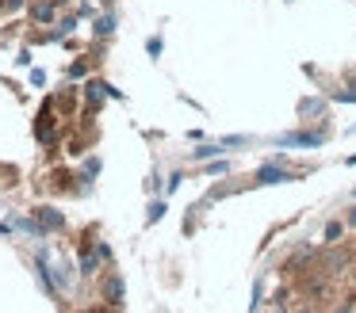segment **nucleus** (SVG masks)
I'll return each instance as SVG.
<instances>
[{"instance_id":"7ed1b4c3","label":"nucleus","mask_w":356,"mask_h":313,"mask_svg":"<svg viewBox=\"0 0 356 313\" xmlns=\"http://www.w3.org/2000/svg\"><path fill=\"white\" fill-rule=\"evenodd\" d=\"M104 302H108V305L123 302V275H111V279L104 282Z\"/></svg>"},{"instance_id":"4468645a","label":"nucleus","mask_w":356,"mask_h":313,"mask_svg":"<svg viewBox=\"0 0 356 313\" xmlns=\"http://www.w3.org/2000/svg\"><path fill=\"white\" fill-rule=\"evenodd\" d=\"M16 8H24V0H4V12H16Z\"/></svg>"},{"instance_id":"1a4fd4ad","label":"nucleus","mask_w":356,"mask_h":313,"mask_svg":"<svg viewBox=\"0 0 356 313\" xmlns=\"http://www.w3.org/2000/svg\"><path fill=\"white\" fill-rule=\"evenodd\" d=\"M111 31H115V19H111V15H104V19L92 23V35H100V38H108Z\"/></svg>"},{"instance_id":"39448f33","label":"nucleus","mask_w":356,"mask_h":313,"mask_svg":"<svg viewBox=\"0 0 356 313\" xmlns=\"http://www.w3.org/2000/svg\"><path fill=\"white\" fill-rule=\"evenodd\" d=\"M345 218H333V221H325V229H322V241L325 244H337L341 241V237H345Z\"/></svg>"},{"instance_id":"0eeeda50","label":"nucleus","mask_w":356,"mask_h":313,"mask_svg":"<svg viewBox=\"0 0 356 313\" xmlns=\"http://www.w3.org/2000/svg\"><path fill=\"white\" fill-rule=\"evenodd\" d=\"M222 153V142H211V145H200V149H192V160H211Z\"/></svg>"},{"instance_id":"f03ea898","label":"nucleus","mask_w":356,"mask_h":313,"mask_svg":"<svg viewBox=\"0 0 356 313\" xmlns=\"http://www.w3.org/2000/svg\"><path fill=\"white\" fill-rule=\"evenodd\" d=\"M35 218H39L42 229H65L62 210H54V206H39V210H35Z\"/></svg>"},{"instance_id":"423d86ee","label":"nucleus","mask_w":356,"mask_h":313,"mask_svg":"<svg viewBox=\"0 0 356 313\" xmlns=\"http://www.w3.org/2000/svg\"><path fill=\"white\" fill-rule=\"evenodd\" d=\"M104 96H108V84H100V81H88V84H85V99H88L92 107H100Z\"/></svg>"},{"instance_id":"ddd939ff","label":"nucleus","mask_w":356,"mask_h":313,"mask_svg":"<svg viewBox=\"0 0 356 313\" xmlns=\"http://www.w3.org/2000/svg\"><path fill=\"white\" fill-rule=\"evenodd\" d=\"M345 226L356 229V206H348V210H345Z\"/></svg>"},{"instance_id":"dca6fc26","label":"nucleus","mask_w":356,"mask_h":313,"mask_svg":"<svg viewBox=\"0 0 356 313\" xmlns=\"http://www.w3.org/2000/svg\"><path fill=\"white\" fill-rule=\"evenodd\" d=\"M0 12H4V4H0Z\"/></svg>"},{"instance_id":"20e7f679","label":"nucleus","mask_w":356,"mask_h":313,"mask_svg":"<svg viewBox=\"0 0 356 313\" xmlns=\"http://www.w3.org/2000/svg\"><path fill=\"white\" fill-rule=\"evenodd\" d=\"M284 180H291V172H284V168H276V164H264L261 172H257V183H284Z\"/></svg>"},{"instance_id":"f257e3e1","label":"nucleus","mask_w":356,"mask_h":313,"mask_svg":"<svg viewBox=\"0 0 356 313\" xmlns=\"http://www.w3.org/2000/svg\"><path fill=\"white\" fill-rule=\"evenodd\" d=\"M27 19L39 23V27H47V23L58 19V4L54 0H31V4H27Z\"/></svg>"},{"instance_id":"6e6552de","label":"nucleus","mask_w":356,"mask_h":313,"mask_svg":"<svg viewBox=\"0 0 356 313\" xmlns=\"http://www.w3.org/2000/svg\"><path fill=\"white\" fill-rule=\"evenodd\" d=\"M100 271V256H92V252H81V275H96Z\"/></svg>"},{"instance_id":"f8f14e48","label":"nucleus","mask_w":356,"mask_h":313,"mask_svg":"<svg viewBox=\"0 0 356 313\" xmlns=\"http://www.w3.org/2000/svg\"><path fill=\"white\" fill-rule=\"evenodd\" d=\"M146 50H149V58H157V53H161V38H149Z\"/></svg>"},{"instance_id":"2eb2a0df","label":"nucleus","mask_w":356,"mask_h":313,"mask_svg":"<svg viewBox=\"0 0 356 313\" xmlns=\"http://www.w3.org/2000/svg\"><path fill=\"white\" fill-rule=\"evenodd\" d=\"M54 4H58V8H62V4H65V0H54Z\"/></svg>"},{"instance_id":"9b49d317","label":"nucleus","mask_w":356,"mask_h":313,"mask_svg":"<svg viewBox=\"0 0 356 313\" xmlns=\"http://www.w3.org/2000/svg\"><path fill=\"white\" fill-rule=\"evenodd\" d=\"M73 27H77V19H73V15H65V19L62 23H58V31H62V35H70V31Z\"/></svg>"},{"instance_id":"9d476101","label":"nucleus","mask_w":356,"mask_h":313,"mask_svg":"<svg viewBox=\"0 0 356 313\" xmlns=\"http://www.w3.org/2000/svg\"><path fill=\"white\" fill-rule=\"evenodd\" d=\"M165 210H169V206H165L161 198H157V203L149 206V221H161V218H165Z\"/></svg>"}]
</instances>
